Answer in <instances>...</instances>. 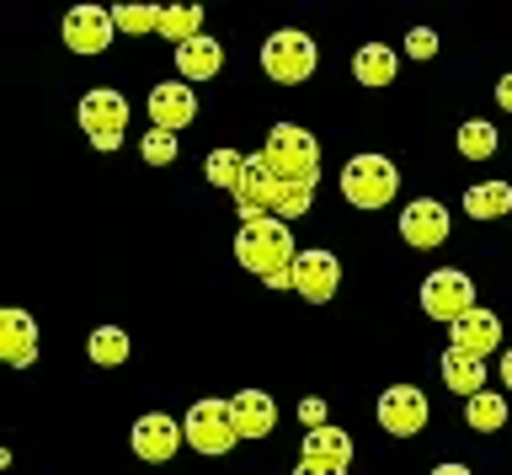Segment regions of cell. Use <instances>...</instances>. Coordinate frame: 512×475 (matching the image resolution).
I'll use <instances>...</instances> for the list:
<instances>
[{"mask_svg": "<svg viewBox=\"0 0 512 475\" xmlns=\"http://www.w3.org/2000/svg\"><path fill=\"white\" fill-rule=\"evenodd\" d=\"M198 27H203V11L198 6H166V11H160V33L176 38V49L198 38Z\"/></svg>", "mask_w": 512, "mask_h": 475, "instance_id": "4316f807", "label": "cell"}, {"mask_svg": "<svg viewBox=\"0 0 512 475\" xmlns=\"http://www.w3.org/2000/svg\"><path fill=\"white\" fill-rule=\"evenodd\" d=\"M422 310L432 321H464V315L475 310V283L470 273H459V267H438V273H427L422 283Z\"/></svg>", "mask_w": 512, "mask_h": 475, "instance_id": "52a82bcc", "label": "cell"}, {"mask_svg": "<svg viewBox=\"0 0 512 475\" xmlns=\"http://www.w3.org/2000/svg\"><path fill=\"white\" fill-rule=\"evenodd\" d=\"M352 75H358L363 86H390L395 81V49H384V43H363V49L352 54Z\"/></svg>", "mask_w": 512, "mask_h": 475, "instance_id": "7402d4cb", "label": "cell"}, {"mask_svg": "<svg viewBox=\"0 0 512 475\" xmlns=\"http://www.w3.org/2000/svg\"><path fill=\"white\" fill-rule=\"evenodd\" d=\"M304 422H310V427H326V401H320V395H310V401H304Z\"/></svg>", "mask_w": 512, "mask_h": 475, "instance_id": "1f68e13d", "label": "cell"}, {"mask_svg": "<svg viewBox=\"0 0 512 475\" xmlns=\"http://www.w3.org/2000/svg\"><path fill=\"white\" fill-rule=\"evenodd\" d=\"M496 107H502V113H512V75H502V81H496Z\"/></svg>", "mask_w": 512, "mask_h": 475, "instance_id": "d6a6232c", "label": "cell"}, {"mask_svg": "<svg viewBox=\"0 0 512 475\" xmlns=\"http://www.w3.org/2000/svg\"><path fill=\"white\" fill-rule=\"evenodd\" d=\"M182 433H187V443L198 454H208V459H219V454H230L235 443H240V427H235V411H230V401H198L182 417Z\"/></svg>", "mask_w": 512, "mask_h": 475, "instance_id": "5b68a950", "label": "cell"}, {"mask_svg": "<svg viewBox=\"0 0 512 475\" xmlns=\"http://www.w3.org/2000/svg\"><path fill=\"white\" fill-rule=\"evenodd\" d=\"M400 241L416 246V251H432L448 241V209L438 198H416L400 209Z\"/></svg>", "mask_w": 512, "mask_h": 475, "instance_id": "8fae6325", "label": "cell"}, {"mask_svg": "<svg viewBox=\"0 0 512 475\" xmlns=\"http://www.w3.org/2000/svg\"><path fill=\"white\" fill-rule=\"evenodd\" d=\"M496 145H502V134H496V123H486V118H470L459 129V155L464 161H491Z\"/></svg>", "mask_w": 512, "mask_h": 475, "instance_id": "cb8c5ba5", "label": "cell"}, {"mask_svg": "<svg viewBox=\"0 0 512 475\" xmlns=\"http://www.w3.org/2000/svg\"><path fill=\"white\" fill-rule=\"evenodd\" d=\"M246 155H240V150H208V161H203V177L208 182H214V187H230V193H235V187H240V177H246Z\"/></svg>", "mask_w": 512, "mask_h": 475, "instance_id": "484cf974", "label": "cell"}, {"mask_svg": "<svg viewBox=\"0 0 512 475\" xmlns=\"http://www.w3.org/2000/svg\"><path fill=\"white\" fill-rule=\"evenodd\" d=\"M192 118H198V97H192V81H160V86L150 91V123H155V129L176 134V129H187Z\"/></svg>", "mask_w": 512, "mask_h": 475, "instance_id": "4fadbf2b", "label": "cell"}, {"mask_svg": "<svg viewBox=\"0 0 512 475\" xmlns=\"http://www.w3.org/2000/svg\"><path fill=\"white\" fill-rule=\"evenodd\" d=\"M438 369H443V385L454 390V395H464V401H470V395H480V385H486V363L470 358V353H459V347H448Z\"/></svg>", "mask_w": 512, "mask_h": 475, "instance_id": "ffe728a7", "label": "cell"}, {"mask_svg": "<svg viewBox=\"0 0 512 475\" xmlns=\"http://www.w3.org/2000/svg\"><path fill=\"white\" fill-rule=\"evenodd\" d=\"M262 166H267L278 182L315 187V182H320V145H315V134L299 129V123H272V129H267V145H262Z\"/></svg>", "mask_w": 512, "mask_h": 475, "instance_id": "7a4b0ae2", "label": "cell"}, {"mask_svg": "<svg viewBox=\"0 0 512 475\" xmlns=\"http://www.w3.org/2000/svg\"><path fill=\"white\" fill-rule=\"evenodd\" d=\"M112 22H118V33H160V11L155 6H118Z\"/></svg>", "mask_w": 512, "mask_h": 475, "instance_id": "f1b7e54d", "label": "cell"}, {"mask_svg": "<svg viewBox=\"0 0 512 475\" xmlns=\"http://www.w3.org/2000/svg\"><path fill=\"white\" fill-rule=\"evenodd\" d=\"M432 475H470V465H438Z\"/></svg>", "mask_w": 512, "mask_h": 475, "instance_id": "e575fe53", "label": "cell"}, {"mask_svg": "<svg viewBox=\"0 0 512 475\" xmlns=\"http://www.w3.org/2000/svg\"><path fill=\"white\" fill-rule=\"evenodd\" d=\"M464 214L470 219H502L512 214V182H475L464 193Z\"/></svg>", "mask_w": 512, "mask_h": 475, "instance_id": "44dd1931", "label": "cell"}, {"mask_svg": "<svg viewBox=\"0 0 512 475\" xmlns=\"http://www.w3.org/2000/svg\"><path fill=\"white\" fill-rule=\"evenodd\" d=\"M0 358L11 369H27L38 358V321L27 310H0Z\"/></svg>", "mask_w": 512, "mask_h": 475, "instance_id": "9a60e30c", "label": "cell"}, {"mask_svg": "<svg viewBox=\"0 0 512 475\" xmlns=\"http://www.w3.org/2000/svg\"><path fill=\"white\" fill-rule=\"evenodd\" d=\"M235 262L256 273L272 289H288V273H294L299 251H294V235H288V219L278 214H262V219H246L235 235Z\"/></svg>", "mask_w": 512, "mask_h": 475, "instance_id": "6da1fadb", "label": "cell"}, {"mask_svg": "<svg viewBox=\"0 0 512 475\" xmlns=\"http://www.w3.org/2000/svg\"><path fill=\"white\" fill-rule=\"evenodd\" d=\"M187 443L182 422H171L166 411H144V417L134 422V454L150 459V465H166V459H176V449Z\"/></svg>", "mask_w": 512, "mask_h": 475, "instance_id": "7c38bea8", "label": "cell"}, {"mask_svg": "<svg viewBox=\"0 0 512 475\" xmlns=\"http://www.w3.org/2000/svg\"><path fill=\"white\" fill-rule=\"evenodd\" d=\"M219 70H224V49L208 33H198L192 43L176 49V75H187V81H214Z\"/></svg>", "mask_w": 512, "mask_h": 475, "instance_id": "d6986e66", "label": "cell"}, {"mask_svg": "<svg viewBox=\"0 0 512 475\" xmlns=\"http://www.w3.org/2000/svg\"><path fill=\"white\" fill-rule=\"evenodd\" d=\"M112 38H118V22L107 6H75L64 17V49L70 54H102Z\"/></svg>", "mask_w": 512, "mask_h": 475, "instance_id": "30bf717a", "label": "cell"}, {"mask_svg": "<svg viewBox=\"0 0 512 475\" xmlns=\"http://www.w3.org/2000/svg\"><path fill=\"white\" fill-rule=\"evenodd\" d=\"M139 155H144L150 166H171V161H176V134H166V129H150V134L139 139Z\"/></svg>", "mask_w": 512, "mask_h": 475, "instance_id": "f546056e", "label": "cell"}, {"mask_svg": "<svg viewBox=\"0 0 512 475\" xmlns=\"http://www.w3.org/2000/svg\"><path fill=\"white\" fill-rule=\"evenodd\" d=\"M502 385L512 390V347H507V353H502Z\"/></svg>", "mask_w": 512, "mask_h": 475, "instance_id": "836d02e7", "label": "cell"}, {"mask_svg": "<svg viewBox=\"0 0 512 475\" xmlns=\"http://www.w3.org/2000/svg\"><path fill=\"white\" fill-rule=\"evenodd\" d=\"M272 198H278V177L262 166V155H251L246 177H240V187H235L240 214H246V219H262V214H272Z\"/></svg>", "mask_w": 512, "mask_h": 475, "instance_id": "e0dca14e", "label": "cell"}, {"mask_svg": "<svg viewBox=\"0 0 512 475\" xmlns=\"http://www.w3.org/2000/svg\"><path fill=\"white\" fill-rule=\"evenodd\" d=\"M294 475H326V470H315V465H304V459H299V470Z\"/></svg>", "mask_w": 512, "mask_h": 475, "instance_id": "d590c367", "label": "cell"}, {"mask_svg": "<svg viewBox=\"0 0 512 475\" xmlns=\"http://www.w3.org/2000/svg\"><path fill=\"white\" fill-rule=\"evenodd\" d=\"M80 129H86V139L96 150H118V139L128 134V102L123 91H107L96 86L80 97Z\"/></svg>", "mask_w": 512, "mask_h": 475, "instance_id": "8992f818", "label": "cell"}, {"mask_svg": "<svg viewBox=\"0 0 512 475\" xmlns=\"http://www.w3.org/2000/svg\"><path fill=\"white\" fill-rule=\"evenodd\" d=\"M288 289H299L310 305H326V299L342 289V262L331 251H299L294 273H288Z\"/></svg>", "mask_w": 512, "mask_h": 475, "instance_id": "9c48e42d", "label": "cell"}, {"mask_svg": "<svg viewBox=\"0 0 512 475\" xmlns=\"http://www.w3.org/2000/svg\"><path fill=\"white\" fill-rule=\"evenodd\" d=\"M86 353H91L96 369H118V363H128V331H118V326H96L91 342H86Z\"/></svg>", "mask_w": 512, "mask_h": 475, "instance_id": "603a6c76", "label": "cell"}, {"mask_svg": "<svg viewBox=\"0 0 512 475\" xmlns=\"http://www.w3.org/2000/svg\"><path fill=\"white\" fill-rule=\"evenodd\" d=\"M310 198H315V187H304V182H278L272 214H278V219H299L304 209H310Z\"/></svg>", "mask_w": 512, "mask_h": 475, "instance_id": "83f0119b", "label": "cell"}, {"mask_svg": "<svg viewBox=\"0 0 512 475\" xmlns=\"http://www.w3.org/2000/svg\"><path fill=\"white\" fill-rule=\"evenodd\" d=\"M230 411H235L240 438H267L272 427H278V406H272L267 390H240V395H230Z\"/></svg>", "mask_w": 512, "mask_h": 475, "instance_id": "ac0fdd59", "label": "cell"}, {"mask_svg": "<svg viewBox=\"0 0 512 475\" xmlns=\"http://www.w3.org/2000/svg\"><path fill=\"white\" fill-rule=\"evenodd\" d=\"M464 422H470L475 433H496V427L507 422V401H502V395H491V390H480V395L464 401Z\"/></svg>", "mask_w": 512, "mask_h": 475, "instance_id": "d4e9b609", "label": "cell"}, {"mask_svg": "<svg viewBox=\"0 0 512 475\" xmlns=\"http://www.w3.org/2000/svg\"><path fill=\"white\" fill-rule=\"evenodd\" d=\"M315 59H320L315 38L299 33V27H283V33H272V38L262 43V70H267L278 86H304V81L315 75Z\"/></svg>", "mask_w": 512, "mask_h": 475, "instance_id": "277c9868", "label": "cell"}, {"mask_svg": "<svg viewBox=\"0 0 512 475\" xmlns=\"http://www.w3.org/2000/svg\"><path fill=\"white\" fill-rule=\"evenodd\" d=\"M406 54H411V59H432V54H438V33H427V27L406 33Z\"/></svg>", "mask_w": 512, "mask_h": 475, "instance_id": "4dcf8cb0", "label": "cell"}, {"mask_svg": "<svg viewBox=\"0 0 512 475\" xmlns=\"http://www.w3.org/2000/svg\"><path fill=\"white\" fill-rule=\"evenodd\" d=\"M448 347H459V353H470V358H486V353H496L502 347V321H496L491 310H470L464 321H454V342Z\"/></svg>", "mask_w": 512, "mask_h": 475, "instance_id": "2e32d148", "label": "cell"}, {"mask_svg": "<svg viewBox=\"0 0 512 475\" xmlns=\"http://www.w3.org/2000/svg\"><path fill=\"white\" fill-rule=\"evenodd\" d=\"M432 417V406H427V395L416 390V385H390L379 395V427L384 433H395V438H411V433H422Z\"/></svg>", "mask_w": 512, "mask_h": 475, "instance_id": "ba28073f", "label": "cell"}, {"mask_svg": "<svg viewBox=\"0 0 512 475\" xmlns=\"http://www.w3.org/2000/svg\"><path fill=\"white\" fill-rule=\"evenodd\" d=\"M400 193V171L384 155H352L342 166V198L352 209H384Z\"/></svg>", "mask_w": 512, "mask_h": 475, "instance_id": "3957f363", "label": "cell"}, {"mask_svg": "<svg viewBox=\"0 0 512 475\" xmlns=\"http://www.w3.org/2000/svg\"><path fill=\"white\" fill-rule=\"evenodd\" d=\"M304 465L326 470V475H347L352 465V438L342 433V427H310V438H304Z\"/></svg>", "mask_w": 512, "mask_h": 475, "instance_id": "5bb4252c", "label": "cell"}]
</instances>
